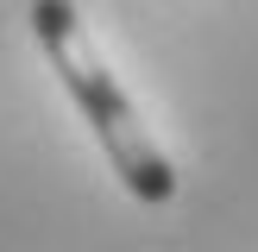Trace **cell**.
I'll return each mask as SVG.
<instances>
[{"instance_id": "6da1fadb", "label": "cell", "mask_w": 258, "mask_h": 252, "mask_svg": "<svg viewBox=\"0 0 258 252\" xmlns=\"http://www.w3.org/2000/svg\"><path fill=\"white\" fill-rule=\"evenodd\" d=\"M32 32H38V44H44L57 82L70 88V101L82 107V120L95 126L113 176H120L139 202H170L176 196V164L164 158V145L151 139V126L139 120L133 95H126V88L113 82V70L101 63V50H95V38H88L76 0H32Z\"/></svg>"}]
</instances>
